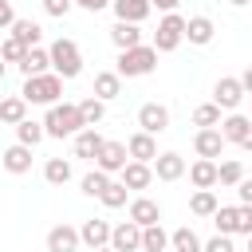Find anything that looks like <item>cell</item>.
<instances>
[{
    "instance_id": "cell-29",
    "label": "cell",
    "mask_w": 252,
    "mask_h": 252,
    "mask_svg": "<svg viewBox=\"0 0 252 252\" xmlns=\"http://www.w3.org/2000/svg\"><path fill=\"white\" fill-rule=\"evenodd\" d=\"M165 248H169V232L161 228V220L146 224L142 228V252H165Z\"/></svg>"
},
{
    "instance_id": "cell-26",
    "label": "cell",
    "mask_w": 252,
    "mask_h": 252,
    "mask_svg": "<svg viewBox=\"0 0 252 252\" xmlns=\"http://www.w3.org/2000/svg\"><path fill=\"white\" fill-rule=\"evenodd\" d=\"M24 118H28V102H24L20 94L0 98V122H4V126H16V122H24Z\"/></svg>"
},
{
    "instance_id": "cell-36",
    "label": "cell",
    "mask_w": 252,
    "mask_h": 252,
    "mask_svg": "<svg viewBox=\"0 0 252 252\" xmlns=\"http://www.w3.org/2000/svg\"><path fill=\"white\" fill-rule=\"evenodd\" d=\"M240 177H244V165H240L236 158H228V161L217 165V185H236Z\"/></svg>"
},
{
    "instance_id": "cell-25",
    "label": "cell",
    "mask_w": 252,
    "mask_h": 252,
    "mask_svg": "<svg viewBox=\"0 0 252 252\" xmlns=\"http://www.w3.org/2000/svg\"><path fill=\"white\" fill-rule=\"evenodd\" d=\"M94 98H102V102H110V98H118L122 94V75L118 71H98L94 75V91H91Z\"/></svg>"
},
{
    "instance_id": "cell-53",
    "label": "cell",
    "mask_w": 252,
    "mask_h": 252,
    "mask_svg": "<svg viewBox=\"0 0 252 252\" xmlns=\"http://www.w3.org/2000/svg\"><path fill=\"white\" fill-rule=\"evenodd\" d=\"M165 252H173V248H165Z\"/></svg>"
},
{
    "instance_id": "cell-28",
    "label": "cell",
    "mask_w": 252,
    "mask_h": 252,
    "mask_svg": "<svg viewBox=\"0 0 252 252\" xmlns=\"http://www.w3.org/2000/svg\"><path fill=\"white\" fill-rule=\"evenodd\" d=\"M43 181L47 185H67L71 181V161L67 158H47L43 161Z\"/></svg>"
},
{
    "instance_id": "cell-48",
    "label": "cell",
    "mask_w": 252,
    "mask_h": 252,
    "mask_svg": "<svg viewBox=\"0 0 252 252\" xmlns=\"http://www.w3.org/2000/svg\"><path fill=\"white\" fill-rule=\"evenodd\" d=\"M240 150H248V154H252V130L244 134V142H240Z\"/></svg>"
},
{
    "instance_id": "cell-37",
    "label": "cell",
    "mask_w": 252,
    "mask_h": 252,
    "mask_svg": "<svg viewBox=\"0 0 252 252\" xmlns=\"http://www.w3.org/2000/svg\"><path fill=\"white\" fill-rule=\"evenodd\" d=\"M79 185H83V193H87V197H98V193H102V189L110 185V173H102V169L94 165V169H91V173H87V177H83Z\"/></svg>"
},
{
    "instance_id": "cell-9",
    "label": "cell",
    "mask_w": 252,
    "mask_h": 252,
    "mask_svg": "<svg viewBox=\"0 0 252 252\" xmlns=\"http://www.w3.org/2000/svg\"><path fill=\"white\" fill-rule=\"evenodd\" d=\"M224 146H228V142L220 138L217 126H201V130L193 134V150H197V158H213V161H217V158L224 154Z\"/></svg>"
},
{
    "instance_id": "cell-17",
    "label": "cell",
    "mask_w": 252,
    "mask_h": 252,
    "mask_svg": "<svg viewBox=\"0 0 252 252\" xmlns=\"http://www.w3.org/2000/svg\"><path fill=\"white\" fill-rule=\"evenodd\" d=\"M213 35H217V24H213L209 16H189V20H185V39H189V43L205 47V43H213Z\"/></svg>"
},
{
    "instance_id": "cell-8",
    "label": "cell",
    "mask_w": 252,
    "mask_h": 252,
    "mask_svg": "<svg viewBox=\"0 0 252 252\" xmlns=\"http://www.w3.org/2000/svg\"><path fill=\"white\" fill-rule=\"evenodd\" d=\"M138 126L158 138V134L169 130V110H165L161 102H142V106H138Z\"/></svg>"
},
{
    "instance_id": "cell-50",
    "label": "cell",
    "mask_w": 252,
    "mask_h": 252,
    "mask_svg": "<svg viewBox=\"0 0 252 252\" xmlns=\"http://www.w3.org/2000/svg\"><path fill=\"white\" fill-rule=\"evenodd\" d=\"M228 4H232V8H244V4H252V0H228Z\"/></svg>"
},
{
    "instance_id": "cell-14",
    "label": "cell",
    "mask_w": 252,
    "mask_h": 252,
    "mask_svg": "<svg viewBox=\"0 0 252 252\" xmlns=\"http://www.w3.org/2000/svg\"><path fill=\"white\" fill-rule=\"evenodd\" d=\"M118 181H122L126 189H150V181H154V169H150L146 161H126V165L118 169Z\"/></svg>"
},
{
    "instance_id": "cell-35",
    "label": "cell",
    "mask_w": 252,
    "mask_h": 252,
    "mask_svg": "<svg viewBox=\"0 0 252 252\" xmlns=\"http://www.w3.org/2000/svg\"><path fill=\"white\" fill-rule=\"evenodd\" d=\"M213 224H217V232H224V236H236V205H217V213H213Z\"/></svg>"
},
{
    "instance_id": "cell-42",
    "label": "cell",
    "mask_w": 252,
    "mask_h": 252,
    "mask_svg": "<svg viewBox=\"0 0 252 252\" xmlns=\"http://www.w3.org/2000/svg\"><path fill=\"white\" fill-rule=\"evenodd\" d=\"M236 232H252V205H236Z\"/></svg>"
},
{
    "instance_id": "cell-10",
    "label": "cell",
    "mask_w": 252,
    "mask_h": 252,
    "mask_svg": "<svg viewBox=\"0 0 252 252\" xmlns=\"http://www.w3.org/2000/svg\"><path fill=\"white\" fill-rule=\"evenodd\" d=\"M110 248L114 252H142V228L134 220H122L110 228Z\"/></svg>"
},
{
    "instance_id": "cell-44",
    "label": "cell",
    "mask_w": 252,
    "mask_h": 252,
    "mask_svg": "<svg viewBox=\"0 0 252 252\" xmlns=\"http://www.w3.org/2000/svg\"><path fill=\"white\" fill-rule=\"evenodd\" d=\"M16 24V8H12V0H0V28H12Z\"/></svg>"
},
{
    "instance_id": "cell-11",
    "label": "cell",
    "mask_w": 252,
    "mask_h": 252,
    "mask_svg": "<svg viewBox=\"0 0 252 252\" xmlns=\"http://www.w3.org/2000/svg\"><path fill=\"white\" fill-rule=\"evenodd\" d=\"M126 161H130L126 142H102V150H98V158H94V165H98L102 173H118Z\"/></svg>"
},
{
    "instance_id": "cell-5",
    "label": "cell",
    "mask_w": 252,
    "mask_h": 252,
    "mask_svg": "<svg viewBox=\"0 0 252 252\" xmlns=\"http://www.w3.org/2000/svg\"><path fill=\"white\" fill-rule=\"evenodd\" d=\"M185 43V16H177V12H165L161 20H158V32H154V51L161 55V51H177Z\"/></svg>"
},
{
    "instance_id": "cell-27",
    "label": "cell",
    "mask_w": 252,
    "mask_h": 252,
    "mask_svg": "<svg viewBox=\"0 0 252 252\" xmlns=\"http://www.w3.org/2000/svg\"><path fill=\"white\" fill-rule=\"evenodd\" d=\"M12 35H16L24 47H39V39H43V28H39L35 20H20V16H16V24H12Z\"/></svg>"
},
{
    "instance_id": "cell-52",
    "label": "cell",
    "mask_w": 252,
    "mask_h": 252,
    "mask_svg": "<svg viewBox=\"0 0 252 252\" xmlns=\"http://www.w3.org/2000/svg\"><path fill=\"white\" fill-rule=\"evenodd\" d=\"M248 252H252V232H248Z\"/></svg>"
},
{
    "instance_id": "cell-18",
    "label": "cell",
    "mask_w": 252,
    "mask_h": 252,
    "mask_svg": "<svg viewBox=\"0 0 252 252\" xmlns=\"http://www.w3.org/2000/svg\"><path fill=\"white\" fill-rule=\"evenodd\" d=\"M217 130H220V138H224V142H236V146H240V142H244V134L252 130V118H248V114L228 110V118H220V126H217Z\"/></svg>"
},
{
    "instance_id": "cell-22",
    "label": "cell",
    "mask_w": 252,
    "mask_h": 252,
    "mask_svg": "<svg viewBox=\"0 0 252 252\" xmlns=\"http://www.w3.org/2000/svg\"><path fill=\"white\" fill-rule=\"evenodd\" d=\"M185 173H189L193 189H213V185H217V161H213V158H197Z\"/></svg>"
},
{
    "instance_id": "cell-33",
    "label": "cell",
    "mask_w": 252,
    "mask_h": 252,
    "mask_svg": "<svg viewBox=\"0 0 252 252\" xmlns=\"http://www.w3.org/2000/svg\"><path fill=\"white\" fill-rule=\"evenodd\" d=\"M189 213H193V217H213V213H217V193H213V189H197V193L189 197Z\"/></svg>"
},
{
    "instance_id": "cell-54",
    "label": "cell",
    "mask_w": 252,
    "mask_h": 252,
    "mask_svg": "<svg viewBox=\"0 0 252 252\" xmlns=\"http://www.w3.org/2000/svg\"><path fill=\"white\" fill-rule=\"evenodd\" d=\"M248 118H252V114H248Z\"/></svg>"
},
{
    "instance_id": "cell-47",
    "label": "cell",
    "mask_w": 252,
    "mask_h": 252,
    "mask_svg": "<svg viewBox=\"0 0 252 252\" xmlns=\"http://www.w3.org/2000/svg\"><path fill=\"white\" fill-rule=\"evenodd\" d=\"M150 4H154V8H161V12H177V4H181V0H150Z\"/></svg>"
},
{
    "instance_id": "cell-46",
    "label": "cell",
    "mask_w": 252,
    "mask_h": 252,
    "mask_svg": "<svg viewBox=\"0 0 252 252\" xmlns=\"http://www.w3.org/2000/svg\"><path fill=\"white\" fill-rule=\"evenodd\" d=\"M236 79H240V87H244V94H252V67H244V71H240Z\"/></svg>"
},
{
    "instance_id": "cell-31",
    "label": "cell",
    "mask_w": 252,
    "mask_h": 252,
    "mask_svg": "<svg viewBox=\"0 0 252 252\" xmlns=\"http://www.w3.org/2000/svg\"><path fill=\"white\" fill-rule=\"evenodd\" d=\"M75 106H79V114H83V126H98V122L106 118V102L94 98V94H87V98L75 102Z\"/></svg>"
},
{
    "instance_id": "cell-43",
    "label": "cell",
    "mask_w": 252,
    "mask_h": 252,
    "mask_svg": "<svg viewBox=\"0 0 252 252\" xmlns=\"http://www.w3.org/2000/svg\"><path fill=\"white\" fill-rule=\"evenodd\" d=\"M236 197H240V205H252V177L236 181Z\"/></svg>"
},
{
    "instance_id": "cell-32",
    "label": "cell",
    "mask_w": 252,
    "mask_h": 252,
    "mask_svg": "<svg viewBox=\"0 0 252 252\" xmlns=\"http://www.w3.org/2000/svg\"><path fill=\"white\" fill-rule=\"evenodd\" d=\"M47 134H43V122H35V118H24V122H16V142L20 146H39Z\"/></svg>"
},
{
    "instance_id": "cell-41",
    "label": "cell",
    "mask_w": 252,
    "mask_h": 252,
    "mask_svg": "<svg viewBox=\"0 0 252 252\" xmlns=\"http://www.w3.org/2000/svg\"><path fill=\"white\" fill-rule=\"evenodd\" d=\"M71 8H75V0H43V12H47V16H55V20H63Z\"/></svg>"
},
{
    "instance_id": "cell-4",
    "label": "cell",
    "mask_w": 252,
    "mask_h": 252,
    "mask_svg": "<svg viewBox=\"0 0 252 252\" xmlns=\"http://www.w3.org/2000/svg\"><path fill=\"white\" fill-rule=\"evenodd\" d=\"M47 55H51V71H55L59 79H75V75L83 71V51H79V43L67 39V35H59V39L47 47Z\"/></svg>"
},
{
    "instance_id": "cell-39",
    "label": "cell",
    "mask_w": 252,
    "mask_h": 252,
    "mask_svg": "<svg viewBox=\"0 0 252 252\" xmlns=\"http://www.w3.org/2000/svg\"><path fill=\"white\" fill-rule=\"evenodd\" d=\"M24 51H28V47H24L16 35H8V39L0 43V59H4V63H20V59H24Z\"/></svg>"
},
{
    "instance_id": "cell-2",
    "label": "cell",
    "mask_w": 252,
    "mask_h": 252,
    "mask_svg": "<svg viewBox=\"0 0 252 252\" xmlns=\"http://www.w3.org/2000/svg\"><path fill=\"white\" fill-rule=\"evenodd\" d=\"M79 130H83V114H79L75 102H55V106H47V114H43V134H47V138H75Z\"/></svg>"
},
{
    "instance_id": "cell-45",
    "label": "cell",
    "mask_w": 252,
    "mask_h": 252,
    "mask_svg": "<svg viewBox=\"0 0 252 252\" xmlns=\"http://www.w3.org/2000/svg\"><path fill=\"white\" fill-rule=\"evenodd\" d=\"M75 4H79L83 12H102V8L110 4V0H75Z\"/></svg>"
},
{
    "instance_id": "cell-16",
    "label": "cell",
    "mask_w": 252,
    "mask_h": 252,
    "mask_svg": "<svg viewBox=\"0 0 252 252\" xmlns=\"http://www.w3.org/2000/svg\"><path fill=\"white\" fill-rule=\"evenodd\" d=\"M47 252H79V228H71L67 220L55 224L47 232Z\"/></svg>"
},
{
    "instance_id": "cell-40",
    "label": "cell",
    "mask_w": 252,
    "mask_h": 252,
    "mask_svg": "<svg viewBox=\"0 0 252 252\" xmlns=\"http://www.w3.org/2000/svg\"><path fill=\"white\" fill-rule=\"evenodd\" d=\"M201 252H236V244H232V236L217 232L213 240H205V244H201Z\"/></svg>"
},
{
    "instance_id": "cell-15",
    "label": "cell",
    "mask_w": 252,
    "mask_h": 252,
    "mask_svg": "<svg viewBox=\"0 0 252 252\" xmlns=\"http://www.w3.org/2000/svg\"><path fill=\"white\" fill-rule=\"evenodd\" d=\"M79 244H87L91 252H94V248H102V244H110V224H106V220H98V217L83 220V228H79Z\"/></svg>"
},
{
    "instance_id": "cell-6",
    "label": "cell",
    "mask_w": 252,
    "mask_h": 252,
    "mask_svg": "<svg viewBox=\"0 0 252 252\" xmlns=\"http://www.w3.org/2000/svg\"><path fill=\"white\" fill-rule=\"evenodd\" d=\"M150 169H154L158 181H181L189 165H185V158H181L177 150H165V154H158V158L150 161Z\"/></svg>"
},
{
    "instance_id": "cell-12",
    "label": "cell",
    "mask_w": 252,
    "mask_h": 252,
    "mask_svg": "<svg viewBox=\"0 0 252 252\" xmlns=\"http://www.w3.org/2000/svg\"><path fill=\"white\" fill-rule=\"evenodd\" d=\"M102 134H98V126H83L79 134H75V158H83V161H94L98 158V150H102Z\"/></svg>"
},
{
    "instance_id": "cell-38",
    "label": "cell",
    "mask_w": 252,
    "mask_h": 252,
    "mask_svg": "<svg viewBox=\"0 0 252 252\" xmlns=\"http://www.w3.org/2000/svg\"><path fill=\"white\" fill-rule=\"evenodd\" d=\"M193 126H220V106L217 102H201L193 110Z\"/></svg>"
},
{
    "instance_id": "cell-13",
    "label": "cell",
    "mask_w": 252,
    "mask_h": 252,
    "mask_svg": "<svg viewBox=\"0 0 252 252\" xmlns=\"http://www.w3.org/2000/svg\"><path fill=\"white\" fill-rule=\"evenodd\" d=\"M126 154H130V161H154L158 158V142H154V134H146V130H138V134H130L126 138Z\"/></svg>"
},
{
    "instance_id": "cell-34",
    "label": "cell",
    "mask_w": 252,
    "mask_h": 252,
    "mask_svg": "<svg viewBox=\"0 0 252 252\" xmlns=\"http://www.w3.org/2000/svg\"><path fill=\"white\" fill-rule=\"evenodd\" d=\"M126 197H130V189H126L122 181H110V185L98 193V201H102L106 209H126Z\"/></svg>"
},
{
    "instance_id": "cell-23",
    "label": "cell",
    "mask_w": 252,
    "mask_h": 252,
    "mask_svg": "<svg viewBox=\"0 0 252 252\" xmlns=\"http://www.w3.org/2000/svg\"><path fill=\"white\" fill-rule=\"evenodd\" d=\"M130 220H134L138 228H146V224H158V220H161V209H158V201H150V197H134V201H130Z\"/></svg>"
},
{
    "instance_id": "cell-49",
    "label": "cell",
    "mask_w": 252,
    "mask_h": 252,
    "mask_svg": "<svg viewBox=\"0 0 252 252\" xmlns=\"http://www.w3.org/2000/svg\"><path fill=\"white\" fill-rule=\"evenodd\" d=\"M4 75H8V63H4V59H0V83H4Z\"/></svg>"
},
{
    "instance_id": "cell-1",
    "label": "cell",
    "mask_w": 252,
    "mask_h": 252,
    "mask_svg": "<svg viewBox=\"0 0 252 252\" xmlns=\"http://www.w3.org/2000/svg\"><path fill=\"white\" fill-rule=\"evenodd\" d=\"M59 94H63V79L55 75V71H43V75H28L24 79V87H20V98L32 106H55L59 102Z\"/></svg>"
},
{
    "instance_id": "cell-51",
    "label": "cell",
    "mask_w": 252,
    "mask_h": 252,
    "mask_svg": "<svg viewBox=\"0 0 252 252\" xmlns=\"http://www.w3.org/2000/svg\"><path fill=\"white\" fill-rule=\"evenodd\" d=\"M94 252H114V248H110V244H102V248H94Z\"/></svg>"
},
{
    "instance_id": "cell-24",
    "label": "cell",
    "mask_w": 252,
    "mask_h": 252,
    "mask_svg": "<svg viewBox=\"0 0 252 252\" xmlns=\"http://www.w3.org/2000/svg\"><path fill=\"white\" fill-rule=\"evenodd\" d=\"M16 67L24 71V79L28 75H43V71H51V55H47V47H28Z\"/></svg>"
},
{
    "instance_id": "cell-21",
    "label": "cell",
    "mask_w": 252,
    "mask_h": 252,
    "mask_svg": "<svg viewBox=\"0 0 252 252\" xmlns=\"http://www.w3.org/2000/svg\"><path fill=\"white\" fill-rule=\"evenodd\" d=\"M110 43H114L118 51H126V47H138V43H142V24L114 20V28H110Z\"/></svg>"
},
{
    "instance_id": "cell-7",
    "label": "cell",
    "mask_w": 252,
    "mask_h": 252,
    "mask_svg": "<svg viewBox=\"0 0 252 252\" xmlns=\"http://www.w3.org/2000/svg\"><path fill=\"white\" fill-rule=\"evenodd\" d=\"M213 102H217L220 110H236V106L244 102V87H240V79H236V75L217 79V87H213Z\"/></svg>"
},
{
    "instance_id": "cell-19",
    "label": "cell",
    "mask_w": 252,
    "mask_h": 252,
    "mask_svg": "<svg viewBox=\"0 0 252 252\" xmlns=\"http://www.w3.org/2000/svg\"><path fill=\"white\" fill-rule=\"evenodd\" d=\"M0 165H4L8 173H16V177H20V173H28V169H32V146H20V142H16V146H8V150L0 154Z\"/></svg>"
},
{
    "instance_id": "cell-3",
    "label": "cell",
    "mask_w": 252,
    "mask_h": 252,
    "mask_svg": "<svg viewBox=\"0 0 252 252\" xmlns=\"http://www.w3.org/2000/svg\"><path fill=\"white\" fill-rule=\"evenodd\" d=\"M154 67H158V51H154V43L126 47V51H118V63H114V71H118L122 79H142V75H150Z\"/></svg>"
},
{
    "instance_id": "cell-20",
    "label": "cell",
    "mask_w": 252,
    "mask_h": 252,
    "mask_svg": "<svg viewBox=\"0 0 252 252\" xmlns=\"http://www.w3.org/2000/svg\"><path fill=\"white\" fill-rule=\"evenodd\" d=\"M110 8H114V16L126 20V24H142V20L154 12L150 0H110Z\"/></svg>"
},
{
    "instance_id": "cell-30",
    "label": "cell",
    "mask_w": 252,
    "mask_h": 252,
    "mask_svg": "<svg viewBox=\"0 0 252 252\" xmlns=\"http://www.w3.org/2000/svg\"><path fill=\"white\" fill-rule=\"evenodd\" d=\"M169 248H173V252H201V236H197L189 224H181V228L169 232Z\"/></svg>"
}]
</instances>
